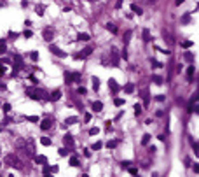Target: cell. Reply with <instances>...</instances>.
Returning a JSON list of instances; mask_svg holds the SVG:
<instances>
[{"instance_id": "cell-1", "label": "cell", "mask_w": 199, "mask_h": 177, "mask_svg": "<svg viewBox=\"0 0 199 177\" xmlns=\"http://www.w3.org/2000/svg\"><path fill=\"white\" fill-rule=\"evenodd\" d=\"M5 165H9V167H14V169H17V170H21L23 167H24V163L17 158V154H14V153H10V154H7L5 156Z\"/></svg>"}, {"instance_id": "cell-2", "label": "cell", "mask_w": 199, "mask_h": 177, "mask_svg": "<svg viewBox=\"0 0 199 177\" xmlns=\"http://www.w3.org/2000/svg\"><path fill=\"white\" fill-rule=\"evenodd\" d=\"M26 93H28L31 98H35V100H45V98H47V93H45L44 90H33V88H28Z\"/></svg>"}, {"instance_id": "cell-3", "label": "cell", "mask_w": 199, "mask_h": 177, "mask_svg": "<svg viewBox=\"0 0 199 177\" xmlns=\"http://www.w3.org/2000/svg\"><path fill=\"white\" fill-rule=\"evenodd\" d=\"M24 154L26 156H35V142H33V139L31 137H28L26 139V151H24Z\"/></svg>"}, {"instance_id": "cell-4", "label": "cell", "mask_w": 199, "mask_h": 177, "mask_svg": "<svg viewBox=\"0 0 199 177\" xmlns=\"http://www.w3.org/2000/svg\"><path fill=\"white\" fill-rule=\"evenodd\" d=\"M42 35H44V39H45L47 42H51V40L54 39V30L47 26V28H44V32H42Z\"/></svg>"}, {"instance_id": "cell-5", "label": "cell", "mask_w": 199, "mask_h": 177, "mask_svg": "<svg viewBox=\"0 0 199 177\" xmlns=\"http://www.w3.org/2000/svg\"><path fill=\"white\" fill-rule=\"evenodd\" d=\"M187 111H189V112H198V95H194V98L189 102Z\"/></svg>"}, {"instance_id": "cell-6", "label": "cell", "mask_w": 199, "mask_h": 177, "mask_svg": "<svg viewBox=\"0 0 199 177\" xmlns=\"http://www.w3.org/2000/svg\"><path fill=\"white\" fill-rule=\"evenodd\" d=\"M80 74H66V83H79Z\"/></svg>"}, {"instance_id": "cell-7", "label": "cell", "mask_w": 199, "mask_h": 177, "mask_svg": "<svg viewBox=\"0 0 199 177\" xmlns=\"http://www.w3.org/2000/svg\"><path fill=\"white\" fill-rule=\"evenodd\" d=\"M112 65L114 67L119 65V54H117V49L115 47H112Z\"/></svg>"}, {"instance_id": "cell-8", "label": "cell", "mask_w": 199, "mask_h": 177, "mask_svg": "<svg viewBox=\"0 0 199 177\" xmlns=\"http://www.w3.org/2000/svg\"><path fill=\"white\" fill-rule=\"evenodd\" d=\"M16 147H17L19 151H23V153H24V151H26V140L17 139V140H16Z\"/></svg>"}, {"instance_id": "cell-9", "label": "cell", "mask_w": 199, "mask_h": 177, "mask_svg": "<svg viewBox=\"0 0 199 177\" xmlns=\"http://www.w3.org/2000/svg\"><path fill=\"white\" fill-rule=\"evenodd\" d=\"M63 140H65V144L70 147V149H73V146H75V142H73V139H72V135H65L63 137Z\"/></svg>"}, {"instance_id": "cell-10", "label": "cell", "mask_w": 199, "mask_h": 177, "mask_svg": "<svg viewBox=\"0 0 199 177\" xmlns=\"http://www.w3.org/2000/svg\"><path fill=\"white\" fill-rule=\"evenodd\" d=\"M14 63H16V68H17V70L23 68V58H21L19 54H14Z\"/></svg>"}, {"instance_id": "cell-11", "label": "cell", "mask_w": 199, "mask_h": 177, "mask_svg": "<svg viewBox=\"0 0 199 177\" xmlns=\"http://www.w3.org/2000/svg\"><path fill=\"white\" fill-rule=\"evenodd\" d=\"M52 126V121L51 119H44V121H40V128L42 130H49Z\"/></svg>"}, {"instance_id": "cell-12", "label": "cell", "mask_w": 199, "mask_h": 177, "mask_svg": "<svg viewBox=\"0 0 199 177\" xmlns=\"http://www.w3.org/2000/svg\"><path fill=\"white\" fill-rule=\"evenodd\" d=\"M108 86H110V90H112L114 93H117V91H119V84H117L114 79H110V81H108Z\"/></svg>"}, {"instance_id": "cell-13", "label": "cell", "mask_w": 199, "mask_h": 177, "mask_svg": "<svg viewBox=\"0 0 199 177\" xmlns=\"http://www.w3.org/2000/svg\"><path fill=\"white\" fill-rule=\"evenodd\" d=\"M51 53H54V54H56V56H59V58H63V56H65V53H63L61 49L54 47V46H51Z\"/></svg>"}, {"instance_id": "cell-14", "label": "cell", "mask_w": 199, "mask_h": 177, "mask_svg": "<svg viewBox=\"0 0 199 177\" xmlns=\"http://www.w3.org/2000/svg\"><path fill=\"white\" fill-rule=\"evenodd\" d=\"M91 51H93V47L89 46V47H86V49L82 51V54H79L77 58H86V56H89V54H91Z\"/></svg>"}, {"instance_id": "cell-15", "label": "cell", "mask_w": 199, "mask_h": 177, "mask_svg": "<svg viewBox=\"0 0 199 177\" xmlns=\"http://www.w3.org/2000/svg\"><path fill=\"white\" fill-rule=\"evenodd\" d=\"M142 98H143V104L147 105L149 100H150V98H149V90H142Z\"/></svg>"}, {"instance_id": "cell-16", "label": "cell", "mask_w": 199, "mask_h": 177, "mask_svg": "<svg viewBox=\"0 0 199 177\" xmlns=\"http://www.w3.org/2000/svg\"><path fill=\"white\" fill-rule=\"evenodd\" d=\"M194 74H196V68H194V65H192V67H189V70H187V77H189V81H192Z\"/></svg>"}, {"instance_id": "cell-17", "label": "cell", "mask_w": 199, "mask_h": 177, "mask_svg": "<svg viewBox=\"0 0 199 177\" xmlns=\"http://www.w3.org/2000/svg\"><path fill=\"white\" fill-rule=\"evenodd\" d=\"M101 109H103V104H101V102H94V104H93V111H94V112H100Z\"/></svg>"}, {"instance_id": "cell-18", "label": "cell", "mask_w": 199, "mask_h": 177, "mask_svg": "<svg viewBox=\"0 0 199 177\" xmlns=\"http://www.w3.org/2000/svg\"><path fill=\"white\" fill-rule=\"evenodd\" d=\"M59 97H61V91H59V90H56V91L51 95V100H54V102H56V100H59Z\"/></svg>"}, {"instance_id": "cell-19", "label": "cell", "mask_w": 199, "mask_h": 177, "mask_svg": "<svg viewBox=\"0 0 199 177\" xmlns=\"http://www.w3.org/2000/svg\"><path fill=\"white\" fill-rule=\"evenodd\" d=\"M117 144H119L117 140H108V142H107V147H108V149H115Z\"/></svg>"}, {"instance_id": "cell-20", "label": "cell", "mask_w": 199, "mask_h": 177, "mask_svg": "<svg viewBox=\"0 0 199 177\" xmlns=\"http://www.w3.org/2000/svg\"><path fill=\"white\" fill-rule=\"evenodd\" d=\"M107 30H110L112 33H117V26H115L114 23H108V25H107Z\"/></svg>"}, {"instance_id": "cell-21", "label": "cell", "mask_w": 199, "mask_h": 177, "mask_svg": "<svg viewBox=\"0 0 199 177\" xmlns=\"http://www.w3.org/2000/svg\"><path fill=\"white\" fill-rule=\"evenodd\" d=\"M124 91H126V93H133V91H135V86L129 83V84H126V86H124Z\"/></svg>"}, {"instance_id": "cell-22", "label": "cell", "mask_w": 199, "mask_h": 177, "mask_svg": "<svg viewBox=\"0 0 199 177\" xmlns=\"http://www.w3.org/2000/svg\"><path fill=\"white\" fill-rule=\"evenodd\" d=\"M70 165H72V167H79V158H77V156H72V158H70Z\"/></svg>"}, {"instance_id": "cell-23", "label": "cell", "mask_w": 199, "mask_h": 177, "mask_svg": "<svg viewBox=\"0 0 199 177\" xmlns=\"http://www.w3.org/2000/svg\"><path fill=\"white\" fill-rule=\"evenodd\" d=\"M149 142H150V135H149V133H145V135H143V139H142V144H143V146H147Z\"/></svg>"}, {"instance_id": "cell-24", "label": "cell", "mask_w": 199, "mask_h": 177, "mask_svg": "<svg viewBox=\"0 0 199 177\" xmlns=\"http://www.w3.org/2000/svg\"><path fill=\"white\" fill-rule=\"evenodd\" d=\"M143 40H145V42L150 40V32H149V30H143Z\"/></svg>"}, {"instance_id": "cell-25", "label": "cell", "mask_w": 199, "mask_h": 177, "mask_svg": "<svg viewBox=\"0 0 199 177\" xmlns=\"http://www.w3.org/2000/svg\"><path fill=\"white\" fill-rule=\"evenodd\" d=\"M35 161H37V163H47L45 156H35Z\"/></svg>"}, {"instance_id": "cell-26", "label": "cell", "mask_w": 199, "mask_h": 177, "mask_svg": "<svg viewBox=\"0 0 199 177\" xmlns=\"http://www.w3.org/2000/svg\"><path fill=\"white\" fill-rule=\"evenodd\" d=\"M7 51V46H5V42L3 40H0V54H3Z\"/></svg>"}, {"instance_id": "cell-27", "label": "cell", "mask_w": 199, "mask_h": 177, "mask_svg": "<svg viewBox=\"0 0 199 177\" xmlns=\"http://www.w3.org/2000/svg\"><path fill=\"white\" fill-rule=\"evenodd\" d=\"M185 60L192 63V61H194V54H192V53H185Z\"/></svg>"}, {"instance_id": "cell-28", "label": "cell", "mask_w": 199, "mask_h": 177, "mask_svg": "<svg viewBox=\"0 0 199 177\" xmlns=\"http://www.w3.org/2000/svg\"><path fill=\"white\" fill-rule=\"evenodd\" d=\"M93 86H94V90L100 88V79H98V77H93Z\"/></svg>"}, {"instance_id": "cell-29", "label": "cell", "mask_w": 199, "mask_h": 177, "mask_svg": "<svg viewBox=\"0 0 199 177\" xmlns=\"http://www.w3.org/2000/svg\"><path fill=\"white\" fill-rule=\"evenodd\" d=\"M135 114H136V116H140V114H142V105H140V104H136V105H135Z\"/></svg>"}, {"instance_id": "cell-30", "label": "cell", "mask_w": 199, "mask_h": 177, "mask_svg": "<svg viewBox=\"0 0 199 177\" xmlns=\"http://www.w3.org/2000/svg\"><path fill=\"white\" fill-rule=\"evenodd\" d=\"M65 123H66V125H73V123H77V118H73V116H72V118H66Z\"/></svg>"}, {"instance_id": "cell-31", "label": "cell", "mask_w": 199, "mask_h": 177, "mask_svg": "<svg viewBox=\"0 0 199 177\" xmlns=\"http://www.w3.org/2000/svg\"><path fill=\"white\" fill-rule=\"evenodd\" d=\"M79 40H89V35L87 33H79Z\"/></svg>"}, {"instance_id": "cell-32", "label": "cell", "mask_w": 199, "mask_h": 177, "mask_svg": "<svg viewBox=\"0 0 199 177\" xmlns=\"http://www.w3.org/2000/svg\"><path fill=\"white\" fill-rule=\"evenodd\" d=\"M114 104H115L117 107H121V105H124V100H122V98H115V100H114Z\"/></svg>"}, {"instance_id": "cell-33", "label": "cell", "mask_w": 199, "mask_h": 177, "mask_svg": "<svg viewBox=\"0 0 199 177\" xmlns=\"http://www.w3.org/2000/svg\"><path fill=\"white\" fill-rule=\"evenodd\" d=\"M40 142H42L44 146H51V140H49L47 137H42V139H40Z\"/></svg>"}, {"instance_id": "cell-34", "label": "cell", "mask_w": 199, "mask_h": 177, "mask_svg": "<svg viewBox=\"0 0 199 177\" xmlns=\"http://www.w3.org/2000/svg\"><path fill=\"white\" fill-rule=\"evenodd\" d=\"M131 9H133V11H135V12H136V14H138V16H140V14H142V12H143V11H142V9H140V7H136V5H131Z\"/></svg>"}, {"instance_id": "cell-35", "label": "cell", "mask_w": 199, "mask_h": 177, "mask_svg": "<svg viewBox=\"0 0 199 177\" xmlns=\"http://www.w3.org/2000/svg\"><path fill=\"white\" fill-rule=\"evenodd\" d=\"M191 46H192L191 40H182V47H191Z\"/></svg>"}, {"instance_id": "cell-36", "label": "cell", "mask_w": 199, "mask_h": 177, "mask_svg": "<svg viewBox=\"0 0 199 177\" xmlns=\"http://www.w3.org/2000/svg\"><path fill=\"white\" fill-rule=\"evenodd\" d=\"M150 63L154 65V68H161V63H159V61H156V60H150Z\"/></svg>"}, {"instance_id": "cell-37", "label": "cell", "mask_w": 199, "mask_h": 177, "mask_svg": "<svg viewBox=\"0 0 199 177\" xmlns=\"http://www.w3.org/2000/svg\"><path fill=\"white\" fill-rule=\"evenodd\" d=\"M154 83H156V84H163V79H161L159 75H156V77H154Z\"/></svg>"}, {"instance_id": "cell-38", "label": "cell", "mask_w": 199, "mask_h": 177, "mask_svg": "<svg viewBox=\"0 0 199 177\" xmlns=\"http://www.w3.org/2000/svg\"><path fill=\"white\" fill-rule=\"evenodd\" d=\"M98 132H100V130H98V128L94 126V128H91V130H89V135H96Z\"/></svg>"}, {"instance_id": "cell-39", "label": "cell", "mask_w": 199, "mask_h": 177, "mask_svg": "<svg viewBox=\"0 0 199 177\" xmlns=\"http://www.w3.org/2000/svg\"><path fill=\"white\" fill-rule=\"evenodd\" d=\"M101 146H103L101 142H96V144L93 146V149H94V151H98V149H101Z\"/></svg>"}, {"instance_id": "cell-40", "label": "cell", "mask_w": 199, "mask_h": 177, "mask_svg": "<svg viewBox=\"0 0 199 177\" xmlns=\"http://www.w3.org/2000/svg\"><path fill=\"white\" fill-rule=\"evenodd\" d=\"M30 58H31L33 61H37V60H38V54H37V53H31V54H30Z\"/></svg>"}, {"instance_id": "cell-41", "label": "cell", "mask_w": 199, "mask_h": 177, "mask_svg": "<svg viewBox=\"0 0 199 177\" xmlns=\"http://www.w3.org/2000/svg\"><path fill=\"white\" fill-rule=\"evenodd\" d=\"M37 14L42 16V14H44V7H37Z\"/></svg>"}, {"instance_id": "cell-42", "label": "cell", "mask_w": 199, "mask_h": 177, "mask_svg": "<svg viewBox=\"0 0 199 177\" xmlns=\"http://www.w3.org/2000/svg\"><path fill=\"white\" fill-rule=\"evenodd\" d=\"M26 119H28V121H38V118H37V116H28Z\"/></svg>"}, {"instance_id": "cell-43", "label": "cell", "mask_w": 199, "mask_h": 177, "mask_svg": "<svg viewBox=\"0 0 199 177\" xmlns=\"http://www.w3.org/2000/svg\"><path fill=\"white\" fill-rule=\"evenodd\" d=\"M79 95H86V88H79Z\"/></svg>"}, {"instance_id": "cell-44", "label": "cell", "mask_w": 199, "mask_h": 177, "mask_svg": "<svg viewBox=\"0 0 199 177\" xmlns=\"http://www.w3.org/2000/svg\"><path fill=\"white\" fill-rule=\"evenodd\" d=\"M3 111H5V112H9V111H10V105H9V104H5V105H3Z\"/></svg>"}, {"instance_id": "cell-45", "label": "cell", "mask_w": 199, "mask_h": 177, "mask_svg": "<svg viewBox=\"0 0 199 177\" xmlns=\"http://www.w3.org/2000/svg\"><path fill=\"white\" fill-rule=\"evenodd\" d=\"M5 74V67L3 65H0V75H3Z\"/></svg>"}, {"instance_id": "cell-46", "label": "cell", "mask_w": 199, "mask_h": 177, "mask_svg": "<svg viewBox=\"0 0 199 177\" xmlns=\"http://www.w3.org/2000/svg\"><path fill=\"white\" fill-rule=\"evenodd\" d=\"M24 37H31V32L30 30H24Z\"/></svg>"}, {"instance_id": "cell-47", "label": "cell", "mask_w": 199, "mask_h": 177, "mask_svg": "<svg viewBox=\"0 0 199 177\" xmlns=\"http://www.w3.org/2000/svg\"><path fill=\"white\" fill-rule=\"evenodd\" d=\"M59 154L61 156H66V149H59Z\"/></svg>"}, {"instance_id": "cell-48", "label": "cell", "mask_w": 199, "mask_h": 177, "mask_svg": "<svg viewBox=\"0 0 199 177\" xmlns=\"http://www.w3.org/2000/svg\"><path fill=\"white\" fill-rule=\"evenodd\" d=\"M49 172H51V170H49V167H44V176H47Z\"/></svg>"}, {"instance_id": "cell-49", "label": "cell", "mask_w": 199, "mask_h": 177, "mask_svg": "<svg viewBox=\"0 0 199 177\" xmlns=\"http://www.w3.org/2000/svg\"><path fill=\"white\" fill-rule=\"evenodd\" d=\"M121 4H122V0H117V4H115V5H117V7H121Z\"/></svg>"}, {"instance_id": "cell-50", "label": "cell", "mask_w": 199, "mask_h": 177, "mask_svg": "<svg viewBox=\"0 0 199 177\" xmlns=\"http://www.w3.org/2000/svg\"><path fill=\"white\" fill-rule=\"evenodd\" d=\"M180 4H184V0H177V5H180Z\"/></svg>"}, {"instance_id": "cell-51", "label": "cell", "mask_w": 199, "mask_h": 177, "mask_svg": "<svg viewBox=\"0 0 199 177\" xmlns=\"http://www.w3.org/2000/svg\"><path fill=\"white\" fill-rule=\"evenodd\" d=\"M150 2H157V0H150Z\"/></svg>"}]
</instances>
